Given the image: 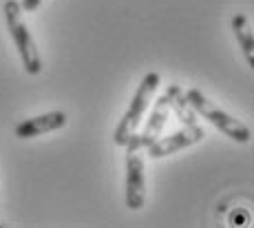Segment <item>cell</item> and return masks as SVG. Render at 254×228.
Returning a JSON list of instances; mask_svg holds the SVG:
<instances>
[{
	"label": "cell",
	"instance_id": "obj_1",
	"mask_svg": "<svg viewBox=\"0 0 254 228\" xmlns=\"http://www.w3.org/2000/svg\"><path fill=\"white\" fill-rule=\"evenodd\" d=\"M4 11V25H7L9 33L13 38V45L18 49V56L22 60V67L29 76H38L42 71V60H40V51H38L36 42H33L31 33H29L27 25L22 20V7L18 0H7L2 4Z\"/></svg>",
	"mask_w": 254,
	"mask_h": 228
},
{
	"label": "cell",
	"instance_id": "obj_2",
	"mask_svg": "<svg viewBox=\"0 0 254 228\" xmlns=\"http://www.w3.org/2000/svg\"><path fill=\"white\" fill-rule=\"evenodd\" d=\"M159 86V74H146L144 80L139 82L137 91H135L133 100H130L128 109H126V113L122 115L120 124H117L115 133H113V140L117 147H126V142H128V138L133 133H137V127L141 124V118L146 115V109H148L150 104V98L155 95V91H157Z\"/></svg>",
	"mask_w": 254,
	"mask_h": 228
},
{
	"label": "cell",
	"instance_id": "obj_3",
	"mask_svg": "<svg viewBox=\"0 0 254 228\" xmlns=\"http://www.w3.org/2000/svg\"><path fill=\"white\" fill-rule=\"evenodd\" d=\"M186 100H188V104L194 109V113H199L201 118H206L210 124H214V127L221 131L223 135H228V138L234 140V142L246 144V142H250L252 140L250 129H248L241 120L232 118V115L226 113L223 109L214 106L199 89H188L186 91Z\"/></svg>",
	"mask_w": 254,
	"mask_h": 228
},
{
	"label": "cell",
	"instance_id": "obj_4",
	"mask_svg": "<svg viewBox=\"0 0 254 228\" xmlns=\"http://www.w3.org/2000/svg\"><path fill=\"white\" fill-rule=\"evenodd\" d=\"M126 149V206L130 211H139L146 204V175H144V159L139 149Z\"/></svg>",
	"mask_w": 254,
	"mask_h": 228
},
{
	"label": "cell",
	"instance_id": "obj_5",
	"mask_svg": "<svg viewBox=\"0 0 254 228\" xmlns=\"http://www.w3.org/2000/svg\"><path fill=\"white\" fill-rule=\"evenodd\" d=\"M203 138H206V131L199 127V124H188V127L184 124V129L175 131V133L166 135V138L159 135L148 147V155L153 159L166 157V155H173V153L182 151V149H188V147H192V144L201 142Z\"/></svg>",
	"mask_w": 254,
	"mask_h": 228
},
{
	"label": "cell",
	"instance_id": "obj_6",
	"mask_svg": "<svg viewBox=\"0 0 254 228\" xmlns=\"http://www.w3.org/2000/svg\"><path fill=\"white\" fill-rule=\"evenodd\" d=\"M66 124V113L62 111H51V113L45 115H38V118H29L20 122L16 127V138L20 140H31L38 138V135H45L51 133V131H58Z\"/></svg>",
	"mask_w": 254,
	"mask_h": 228
},
{
	"label": "cell",
	"instance_id": "obj_7",
	"mask_svg": "<svg viewBox=\"0 0 254 228\" xmlns=\"http://www.w3.org/2000/svg\"><path fill=\"white\" fill-rule=\"evenodd\" d=\"M168 115H170V102H168L166 95H162V98L157 100V104H155V109H153V113H150V118H148V122H146L144 131L137 133L139 149H148L150 144L162 135L166 122H168Z\"/></svg>",
	"mask_w": 254,
	"mask_h": 228
},
{
	"label": "cell",
	"instance_id": "obj_8",
	"mask_svg": "<svg viewBox=\"0 0 254 228\" xmlns=\"http://www.w3.org/2000/svg\"><path fill=\"white\" fill-rule=\"evenodd\" d=\"M230 25L234 38L239 40V47H241L243 56H246V62L254 69V33L250 29V20H248L246 13H237Z\"/></svg>",
	"mask_w": 254,
	"mask_h": 228
},
{
	"label": "cell",
	"instance_id": "obj_9",
	"mask_svg": "<svg viewBox=\"0 0 254 228\" xmlns=\"http://www.w3.org/2000/svg\"><path fill=\"white\" fill-rule=\"evenodd\" d=\"M166 98H168V102H170V111H175V113H177L179 122H184L186 127H188V124H197V113H194V109L188 104L186 93L179 89L177 84H170L168 86Z\"/></svg>",
	"mask_w": 254,
	"mask_h": 228
},
{
	"label": "cell",
	"instance_id": "obj_10",
	"mask_svg": "<svg viewBox=\"0 0 254 228\" xmlns=\"http://www.w3.org/2000/svg\"><path fill=\"white\" fill-rule=\"evenodd\" d=\"M40 4H42V0H22L20 7H22V11H36Z\"/></svg>",
	"mask_w": 254,
	"mask_h": 228
}]
</instances>
